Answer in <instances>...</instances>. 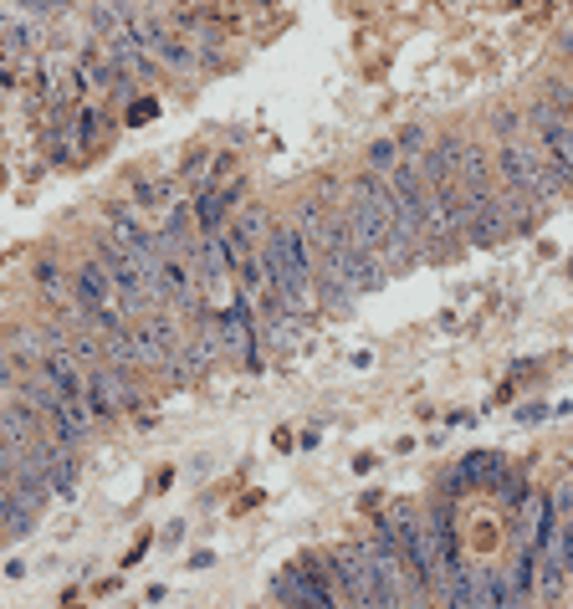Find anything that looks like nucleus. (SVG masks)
Wrapping results in <instances>:
<instances>
[{
  "instance_id": "nucleus-1",
  "label": "nucleus",
  "mask_w": 573,
  "mask_h": 609,
  "mask_svg": "<svg viewBox=\"0 0 573 609\" xmlns=\"http://www.w3.org/2000/svg\"><path fill=\"white\" fill-rule=\"evenodd\" d=\"M338 220L349 226V236H354L358 252L374 256V261L385 267V277H394V271H405V267H410L415 246H410V241L400 236V226H394V205H389L385 180H374V174H358L354 185H349V200H343Z\"/></svg>"
},
{
  "instance_id": "nucleus-2",
  "label": "nucleus",
  "mask_w": 573,
  "mask_h": 609,
  "mask_svg": "<svg viewBox=\"0 0 573 609\" xmlns=\"http://www.w3.org/2000/svg\"><path fill=\"white\" fill-rule=\"evenodd\" d=\"M261 267H267L277 313L307 318V313L318 307V292H313V256H307L303 236H297L292 226H271L267 231V241H261Z\"/></svg>"
},
{
  "instance_id": "nucleus-3",
  "label": "nucleus",
  "mask_w": 573,
  "mask_h": 609,
  "mask_svg": "<svg viewBox=\"0 0 573 609\" xmlns=\"http://www.w3.org/2000/svg\"><path fill=\"white\" fill-rule=\"evenodd\" d=\"M497 170H502V190L507 195H523V200L533 205H553L563 200V190H569V180L553 170V159L542 154L538 134H512L497 144Z\"/></svg>"
},
{
  "instance_id": "nucleus-4",
  "label": "nucleus",
  "mask_w": 573,
  "mask_h": 609,
  "mask_svg": "<svg viewBox=\"0 0 573 609\" xmlns=\"http://www.w3.org/2000/svg\"><path fill=\"white\" fill-rule=\"evenodd\" d=\"M455 190H461V236L472 246H491V241H507L517 231L497 185H455Z\"/></svg>"
},
{
  "instance_id": "nucleus-5",
  "label": "nucleus",
  "mask_w": 573,
  "mask_h": 609,
  "mask_svg": "<svg viewBox=\"0 0 573 609\" xmlns=\"http://www.w3.org/2000/svg\"><path fill=\"white\" fill-rule=\"evenodd\" d=\"M527 123L538 129V144H542V154L553 159V170L573 185V119H563L553 102L538 98L533 108H527Z\"/></svg>"
},
{
  "instance_id": "nucleus-6",
  "label": "nucleus",
  "mask_w": 573,
  "mask_h": 609,
  "mask_svg": "<svg viewBox=\"0 0 573 609\" xmlns=\"http://www.w3.org/2000/svg\"><path fill=\"white\" fill-rule=\"evenodd\" d=\"M180 343H185V333H180V322L169 318V313H149V318L134 322V364H174V354H180Z\"/></svg>"
},
{
  "instance_id": "nucleus-7",
  "label": "nucleus",
  "mask_w": 573,
  "mask_h": 609,
  "mask_svg": "<svg viewBox=\"0 0 573 609\" xmlns=\"http://www.w3.org/2000/svg\"><path fill=\"white\" fill-rule=\"evenodd\" d=\"M138 405L134 385L123 379V369H113V364H98V369H87V415H119V410Z\"/></svg>"
},
{
  "instance_id": "nucleus-8",
  "label": "nucleus",
  "mask_w": 573,
  "mask_h": 609,
  "mask_svg": "<svg viewBox=\"0 0 573 609\" xmlns=\"http://www.w3.org/2000/svg\"><path fill=\"white\" fill-rule=\"evenodd\" d=\"M41 83H47V98L57 102V108L87 93L83 68H77V57H72V51H47V57H41Z\"/></svg>"
},
{
  "instance_id": "nucleus-9",
  "label": "nucleus",
  "mask_w": 573,
  "mask_h": 609,
  "mask_svg": "<svg viewBox=\"0 0 573 609\" xmlns=\"http://www.w3.org/2000/svg\"><path fill=\"white\" fill-rule=\"evenodd\" d=\"M216 322H220V354H252L256 333H252V303L246 297L220 307Z\"/></svg>"
},
{
  "instance_id": "nucleus-10",
  "label": "nucleus",
  "mask_w": 573,
  "mask_h": 609,
  "mask_svg": "<svg viewBox=\"0 0 573 609\" xmlns=\"http://www.w3.org/2000/svg\"><path fill=\"white\" fill-rule=\"evenodd\" d=\"M102 51H108V62H113V72H119L123 83H149L154 72H159V68L149 62V57L138 51V41L129 36V26H123V32L113 36V41H102Z\"/></svg>"
},
{
  "instance_id": "nucleus-11",
  "label": "nucleus",
  "mask_w": 573,
  "mask_h": 609,
  "mask_svg": "<svg viewBox=\"0 0 573 609\" xmlns=\"http://www.w3.org/2000/svg\"><path fill=\"white\" fill-rule=\"evenodd\" d=\"M0 440H5L11 451H32L36 440H41V415H32L26 405L0 410Z\"/></svg>"
},
{
  "instance_id": "nucleus-12",
  "label": "nucleus",
  "mask_w": 573,
  "mask_h": 609,
  "mask_svg": "<svg viewBox=\"0 0 573 609\" xmlns=\"http://www.w3.org/2000/svg\"><path fill=\"white\" fill-rule=\"evenodd\" d=\"M507 476V461L502 456H487V451H476V456H466L461 466H455V487H502Z\"/></svg>"
},
{
  "instance_id": "nucleus-13",
  "label": "nucleus",
  "mask_w": 573,
  "mask_h": 609,
  "mask_svg": "<svg viewBox=\"0 0 573 609\" xmlns=\"http://www.w3.org/2000/svg\"><path fill=\"white\" fill-rule=\"evenodd\" d=\"M195 267H200V277L210 282V288H220V282H225V271H231L225 236H200L195 241Z\"/></svg>"
},
{
  "instance_id": "nucleus-14",
  "label": "nucleus",
  "mask_w": 573,
  "mask_h": 609,
  "mask_svg": "<svg viewBox=\"0 0 573 609\" xmlns=\"http://www.w3.org/2000/svg\"><path fill=\"white\" fill-rule=\"evenodd\" d=\"M472 609H507V578L497 569H476L472 574Z\"/></svg>"
},
{
  "instance_id": "nucleus-15",
  "label": "nucleus",
  "mask_w": 573,
  "mask_h": 609,
  "mask_svg": "<svg viewBox=\"0 0 573 609\" xmlns=\"http://www.w3.org/2000/svg\"><path fill=\"white\" fill-rule=\"evenodd\" d=\"M231 231H236V236H246L256 246V241H267V216H261V210H246V216H241Z\"/></svg>"
},
{
  "instance_id": "nucleus-16",
  "label": "nucleus",
  "mask_w": 573,
  "mask_h": 609,
  "mask_svg": "<svg viewBox=\"0 0 573 609\" xmlns=\"http://www.w3.org/2000/svg\"><path fill=\"white\" fill-rule=\"evenodd\" d=\"M36 282L47 288V297H51V303H68V297H72V292H62V271L51 267V261H41V267H36Z\"/></svg>"
},
{
  "instance_id": "nucleus-17",
  "label": "nucleus",
  "mask_w": 573,
  "mask_h": 609,
  "mask_svg": "<svg viewBox=\"0 0 573 609\" xmlns=\"http://www.w3.org/2000/svg\"><path fill=\"white\" fill-rule=\"evenodd\" d=\"M134 195H138V205H169V180H144V185H134Z\"/></svg>"
},
{
  "instance_id": "nucleus-18",
  "label": "nucleus",
  "mask_w": 573,
  "mask_h": 609,
  "mask_svg": "<svg viewBox=\"0 0 573 609\" xmlns=\"http://www.w3.org/2000/svg\"><path fill=\"white\" fill-rule=\"evenodd\" d=\"M497 491H502V502H507V508H523L527 482H523V476H517V472H507V476H502V487H497Z\"/></svg>"
},
{
  "instance_id": "nucleus-19",
  "label": "nucleus",
  "mask_w": 573,
  "mask_h": 609,
  "mask_svg": "<svg viewBox=\"0 0 573 609\" xmlns=\"http://www.w3.org/2000/svg\"><path fill=\"white\" fill-rule=\"evenodd\" d=\"M394 159H400V149H394V144H389V138H379V144H369V165L374 170H394Z\"/></svg>"
},
{
  "instance_id": "nucleus-20",
  "label": "nucleus",
  "mask_w": 573,
  "mask_h": 609,
  "mask_svg": "<svg viewBox=\"0 0 573 609\" xmlns=\"http://www.w3.org/2000/svg\"><path fill=\"white\" fill-rule=\"evenodd\" d=\"M154 113H159V102H154V98H138L134 108H129V123H149Z\"/></svg>"
},
{
  "instance_id": "nucleus-21",
  "label": "nucleus",
  "mask_w": 573,
  "mask_h": 609,
  "mask_svg": "<svg viewBox=\"0 0 573 609\" xmlns=\"http://www.w3.org/2000/svg\"><path fill=\"white\" fill-rule=\"evenodd\" d=\"M0 390H16V369H11V354L0 349Z\"/></svg>"
},
{
  "instance_id": "nucleus-22",
  "label": "nucleus",
  "mask_w": 573,
  "mask_h": 609,
  "mask_svg": "<svg viewBox=\"0 0 573 609\" xmlns=\"http://www.w3.org/2000/svg\"><path fill=\"white\" fill-rule=\"evenodd\" d=\"M180 538H185V523H180V517H174V523L164 527V548H174V543H180Z\"/></svg>"
},
{
  "instance_id": "nucleus-23",
  "label": "nucleus",
  "mask_w": 573,
  "mask_h": 609,
  "mask_svg": "<svg viewBox=\"0 0 573 609\" xmlns=\"http://www.w3.org/2000/svg\"><path fill=\"white\" fill-rule=\"evenodd\" d=\"M5 578H11V584H21V578H26V563L11 559V563H5Z\"/></svg>"
},
{
  "instance_id": "nucleus-24",
  "label": "nucleus",
  "mask_w": 573,
  "mask_h": 609,
  "mask_svg": "<svg viewBox=\"0 0 573 609\" xmlns=\"http://www.w3.org/2000/svg\"><path fill=\"white\" fill-rule=\"evenodd\" d=\"M5 512H11V491L0 487V538H5Z\"/></svg>"
}]
</instances>
